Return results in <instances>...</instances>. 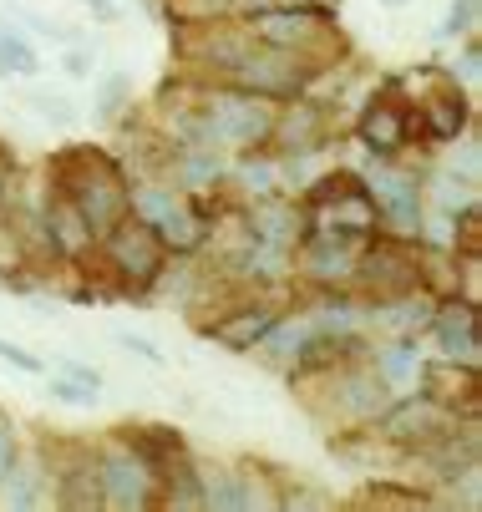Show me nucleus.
<instances>
[{
	"label": "nucleus",
	"instance_id": "nucleus-30",
	"mask_svg": "<svg viewBox=\"0 0 482 512\" xmlns=\"http://www.w3.org/2000/svg\"><path fill=\"white\" fill-rule=\"evenodd\" d=\"M61 71H66L72 82H92V77H97V56H92L87 46H66V51H61Z\"/></svg>",
	"mask_w": 482,
	"mask_h": 512
},
{
	"label": "nucleus",
	"instance_id": "nucleus-40",
	"mask_svg": "<svg viewBox=\"0 0 482 512\" xmlns=\"http://www.w3.org/2000/svg\"><path fill=\"white\" fill-rule=\"evenodd\" d=\"M381 6H386V11H406V6H411V0H381Z\"/></svg>",
	"mask_w": 482,
	"mask_h": 512
},
{
	"label": "nucleus",
	"instance_id": "nucleus-27",
	"mask_svg": "<svg viewBox=\"0 0 482 512\" xmlns=\"http://www.w3.org/2000/svg\"><path fill=\"white\" fill-rule=\"evenodd\" d=\"M46 396H56L61 406H82V411L102 401L97 391H87V386H82V381H72V376H51V381H46Z\"/></svg>",
	"mask_w": 482,
	"mask_h": 512
},
{
	"label": "nucleus",
	"instance_id": "nucleus-36",
	"mask_svg": "<svg viewBox=\"0 0 482 512\" xmlns=\"http://www.w3.org/2000/svg\"><path fill=\"white\" fill-rule=\"evenodd\" d=\"M477 66H482V51H477V41H467V51H462V82L467 87H477V77H482Z\"/></svg>",
	"mask_w": 482,
	"mask_h": 512
},
{
	"label": "nucleus",
	"instance_id": "nucleus-26",
	"mask_svg": "<svg viewBox=\"0 0 482 512\" xmlns=\"http://www.w3.org/2000/svg\"><path fill=\"white\" fill-rule=\"evenodd\" d=\"M127 102H132V77H127V71H107V77L97 82V117L112 122Z\"/></svg>",
	"mask_w": 482,
	"mask_h": 512
},
{
	"label": "nucleus",
	"instance_id": "nucleus-39",
	"mask_svg": "<svg viewBox=\"0 0 482 512\" xmlns=\"http://www.w3.org/2000/svg\"><path fill=\"white\" fill-rule=\"evenodd\" d=\"M6 193H11V163L0 158V203H6Z\"/></svg>",
	"mask_w": 482,
	"mask_h": 512
},
{
	"label": "nucleus",
	"instance_id": "nucleus-8",
	"mask_svg": "<svg viewBox=\"0 0 482 512\" xmlns=\"http://www.w3.org/2000/svg\"><path fill=\"white\" fill-rule=\"evenodd\" d=\"M320 31H325V16H315L310 6H285V11H259L254 16V41L280 46V51L310 46Z\"/></svg>",
	"mask_w": 482,
	"mask_h": 512
},
{
	"label": "nucleus",
	"instance_id": "nucleus-13",
	"mask_svg": "<svg viewBox=\"0 0 482 512\" xmlns=\"http://www.w3.org/2000/svg\"><path fill=\"white\" fill-rule=\"evenodd\" d=\"M391 401H396V396H391V386H386L376 371H356V376L340 381V406H346L351 416H361V421L386 416V406H391Z\"/></svg>",
	"mask_w": 482,
	"mask_h": 512
},
{
	"label": "nucleus",
	"instance_id": "nucleus-11",
	"mask_svg": "<svg viewBox=\"0 0 482 512\" xmlns=\"http://www.w3.org/2000/svg\"><path fill=\"white\" fill-rule=\"evenodd\" d=\"M432 330H437L447 360H462L467 371H477V315H472V305H437Z\"/></svg>",
	"mask_w": 482,
	"mask_h": 512
},
{
	"label": "nucleus",
	"instance_id": "nucleus-9",
	"mask_svg": "<svg viewBox=\"0 0 482 512\" xmlns=\"http://www.w3.org/2000/svg\"><path fill=\"white\" fill-rule=\"evenodd\" d=\"M366 239H346V234H310L305 244V274L320 284H346L356 274V254Z\"/></svg>",
	"mask_w": 482,
	"mask_h": 512
},
{
	"label": "nucleus",
	"instance_id": "nucleus-10",
	"mask_svg": "<svg viewBox=\"0 0 482 512\" xmlns=\"http://www.w3.org/2000/svg\"><path fill=\"white\" fill-rule=\"evenodd\" d=\"M249 239L264 244V249H280V254H285V249L300 239V208L280 203V193L259 198V203L249 208Z\"/></svg>",
	"mask_w": 482,
	"mask_h": 512
},
{
	"label": "nucleus",
	"instance_id": "nucleus-2",
	"mask_svg": "<svg viewBox=\"0 0 482 512\" xmlns=\"http://www.w3.org/2000/svg\"><path fill=\"white\" fill-rule=\"evenodd\" d=\"M229 77H234V87H244V92H254V97H295L305 82H310V66L295 56V51H280V46H264V41H239L234 46V56H229Z\"/></svg>",
	"mask_w": 482,
	"mask_h": 512
},
{
	"label": "nucleus",
	"instance_id": "nucleus-35",
	"mask_svg": "<svg viewBox=\"0 0 482 512\" xmlns=\"http://www.w3.org/2000/svg\"><path fill=\"white\" fill-rule=\"evenodd\" d=\"M82 6H87L92 21H102V26H112V21L122 16V0H82Z\"/></svg>",
	"mask_w": 482,
	"mask_h": 512
},
{
	"label": "nucleus",
	"instance_id": "nucleus-16",
	"mask_svg": "<svg viewBox=\"0 0 482 512\" xmlns=\"http://www.w3.org/2000/svg\"><path fill=\"white\" fill-rule=\"evenodd\" d=\"M376 376L391 386V396H401V391H417V386H422L427 365H422L417 345H391V350L376 355Z\"/></svg>",
	"mask_w": 482,
	"mask_h": 512
},
{
	"label": "nucleus",
	"instance_id": "nucleus-25",
	"mask_svg": "<svg viewBox=\"0 0 482 512\" xmlns=\"http://www.w3.org/2000/svg\"><path fill=\"white\" fill-rule=\"evenodd\" d=\"M239 178L244 188H254V198H269V193H280V158H244L239 163Z\"/></svg>",
	"mask_w": 482,
	"mask_h": 512
},
{
	"label": "nucleus",
	"instance_id": "nucleus-29",
	"mask_svg": "<svg viewBox=\"0 0 482 512\" xmlns=\"http://www.w3.org/2000/svg\"><path fill=\"white\" fill-rule=\"evenodd\" d=\"M31 107H36V117H46V122H56V127H66L77 112H72V102H66L61 92H31Z\"/></svg>",
	"mask_w": 482,
	"mask_h": 512
},
{
	"label": "nucleus",
	"instance_id": "nucleus-21",
	"mask_svg": "<svg viewBox=\"0 0 482 512\" xmlns=\"http://www.w3.org/2000/svg\"><path fill=\"white\" fill-rule=\"evenodd\" d=\"M51 502H61V507H102V477H97V462H82V467L66 472Z\"/></svg>",
	"mask_w": 482,
	"mask_h": 512
},
{
	"label": "nucleus",
	"instance_id": "nucleus-19",
	"mask_svg": "<svg viewBox=\"0 0 482 512\" xmlns=\"http://www.w3.org/2000/svg\"><path fill=\"white\" fill-rule=\"evenodd\" d=\"M158 239H163V249H173V254H193L198 244H203V218L188 208V203H178V208H168L163 218H158Z\"/></svg>",
	"mask_w": 482,
	"mask_h": 512
},
{
	"label": "nucleus",
	"instance_id": "nucleus-23",
	"mask_svg": "<svg viewBox=\"0 0 482 512\" xmlns=\"http://www.w3.org/2000/svg\"><path fill=\"white\" fill-rule=\"evenodd\" d=\"M422 122H427V132H432V137H447V142H452V137L467 127V102H462L457 92H442V97H432V102H427Z\"/></svg>",
	"mask_w": 482,
	"mask_h": 512
},
{
	"label": "nucleus",
	"instance_id": "nucleus-15",
	"mask_svg": "<svg viewBox=\"0 0 482 512\" xmlns=\"http://www.w3.org/2000/svg\"><path fill=\"white\" fill-rule=\"evenodd\" d=\"M198 477H203V507L244 512V507H259V502H264V497L249 487L244 472H203V467H198Z\"/></svg>",
	"mask_w": 482,
	"mask_h": 512
},
{
	"label": "nucleus",
	"instance_id": "nucleus-34",
	"mask_svg": "<svg viewBox=\"0 0 482 512\" xmlns=\"http://www.w3.org/2000/svg\"><path fill=\"white\" fill-rule=\"evenodd\" d=\"M61 376H72V381H82L87 391H97V396H102V371H97V365H82V360H61Z\"/></svg>",
	"mask_w": 482,
	"mask_h": 512
},
{
	"label": "nucleus",
	"instance_id": "nucleus-20",
	"mask_svg": "<svg viewBox=\"0 0 482 512\" xmlns=\"http://www.w3.org/2000/svg\"><path fill=\"white\" fill-rule=\"evenodd\" d=\"M41 482H46L41 467L16 457V467L0 477V507H41V502H51V497L41 492Z\"/></svg>",
	"mask_w": 482,
	"mask_h": 512
},
{
	"label": "nucleus",
	"instance_id": "nucleus-38",
	"mask_svg": "<svg viewBox=\"0 0 482 512\" xmlns=\"http://www.w3.org/2000/svg\"><path fill=\"white\" fill-rule=\"evenodd\" d=\"M330 497H320V492H295V497H285V507H325Z\"/></svg>",
	"mask_w": 482,
	"mask_h": 512
},
{
	"label": "nucleus",
	"instance_id": "nucleus-4",
	"mask_svg": "<svg viewBox=\"0 0 482 512\" xmlns=\"http://www.w3.org/2000/svg\"><path fill=\"white\" fill-rule=\"evenodd\" d=\"M97 477H102V507H117V512H132V507H153L158 492V472L148 457H137L132 447H112L97 457Z\"/></svg>",
	"mask_w": 482,
	"mask_h": 512
},
{
	"label": "nucleus",
	"instance_id": "nucleus-14",
	"mask_svg": "<svg viewBox=\"0 0 482 512\" xmlns=\"http://www.w3.org/2000/svg\"><path fill=\"white\" fill-rule=\"evenodd\" d=\"M432 310H437V300H432V295H417V289H406V295H391L371 320H376V325H386L391 335H417L422 325H432Z\"/></svg>",
	"mask_w": 482,
	"mask_h": 512
},
{
	"label": "nucleus",
	"instance_id": "nucleus-24",
	"mask_svg": "<svg viewBox=\"0 0 482 512\" xmlns=\"http://www.w3.org/2000/svg\"><path fill=\"white\" fill-rule=\"evenodd\" d=\"M432 203H437L442 213H462V208H472L477 198H472V183L457 178V168H452V173H437V178H432Z\"/></svg>",
	"mask_w": 482,
	"mask_h": 512
},
{
	"label": "nucleus",
	"instance_id": "nucleus-33",
	"mask_svg": "<svg viewBox=\"0 0 482 512\" xmlns=\"http://www.w3.org/2000/svg\"><path fill=\"white\" fill-rule=\"evenodd\" d=\"M16 457H21V442H16V426L0 416V477H6L11 467H16Z\"/></svg>",
	"mask_w": 482,
	"mask_h": 512
},
{
	"label": "nucleus",
	"instance_id": "nucleus-17",
	"mask_svg": "<svg viewBox=\"0 0 482 512\" xmlns=\"http://www.w3.org/2000/svg\"><path fill=\"white\" fill-rule=\"evenodd\" d=\"M46 239H51V249H61V254H77V249L92 239L87 218L77 213L72 198H56V203L46 208Z\"/></svg>",
	"mask_w": 482,
	"mask_h": 512
},
{
	"label": "nucleus",
	"instance_id": "nucleus-18",
	"mask_svg": "<svg viewBox=\"0 0 482 512\" xmlns=\"http://www.w3.org/2000/svg\"><path fill=\"white\" fill-rule=\"evenodd\" d=\"M361 137L371 142L381 158H391L401 142H406V117H401L391 102H371V112L361 117Z\"/></svg>",
	"mask_w": 482,
	"mask_h": 512
},
{
	"label": "nucleus",
	"instance_id": "nucleus-31",
	"mask_svg": "<svg viewBox=\"0 0 482 512\" xmlns=\"http://www.w3.org/2000/svg\"><path fill=\"white\" fill-rule=\"evenodd\" d=\"M117 345H122V350H132L137 360H148V365H168V355H163V350H158V345H153L148 335H132V330H117Z\"/></svg>",
	"mask_w": 482,
	"mask_h": 512
},
{
	"label": "nucleus",
	"instance_id": "nucleus-28",
	"mask_svg": "<svg viewBox=\"0 0 482 512\" xmlns=\"http://www.w3.org/2000/svg\"><path fill=\"white\" fill-rule=\"evenodd\" d=\"M477 11H482V0H452V11L442 21V36L457 41V36H472L477 31Z\"/></svg>",
	"mask_w": 482,
	"mask_h": 512
},
{
	"label": "nucleus",
	"instance_id": "nucleus-32",
	"mask_svg": "<svg viewBox=\"0 0 482 512\" xmlns=\"http://www.w3.org/2000/svg\"><path fill=\"white\" fill-rule=\"evenodd\" d=\"M0 360L16 365V371H26V376H41V371H46L41 355H31V350H26V345H16V340H0Z\"/></svg>",
	"mask_w": 482,
	"mask_h": 512
},
{
	"label": "nucleus",
	"instance_id": "nucleus-37",
	"mask_svg": "<svg viewBox=\"0 0 482 512\" xmlns=\"http://www.w3.org/2000/svg\"><path fill=\"white\" fill-rule=\"evenodd\" d=\"M11 16H16V21H26L36 36H56V26H51V21H41L36 11H21V6H11Z\"/></svg>",
	"mask_w": 482,
	"mask_h": 512
},
{
	"label": "nucleus",
	"instance_id": "nucleus-5",
	"mask_svg": "<svg viewBox=\"0 0 482 512\" xmlns=\"http://www.w3.org/2000/svg\"><path fill=\"white\" fill-rule=\"evenodd\" d=\"M107 249H112V264H117V274L127 279V284H137V289H148L158 274H163V239H158V229L153 224H143V218H122V224H112L107 229Z\"/></svg>",
	"mask_w": 482,
	"mask_h": 512
},
{
	"label": "nucleus",
	"instance_id": "nucleus-6",
	"mask_svg": "<svg viewBox=\"0 0 482 512\" xmlns=\"http://www.w3.org/2000/svg\"><path fill=\"white\" fill-rule=\"evenodd\" d=\"M366 193H371V203H376V218L396 234V239H422V193H417V183H411L406 173H396V168H376L371 178H366Z\"/></svg>",
	"mask_w": 482,
	"mask_h": 512
},
{
	"label": "nucleus",
	"instance_id": "nucleus-7",
	"mask_svg": "<svg viewBox=\"0 0 482 512\" xmlns=\"http://www.w3.org/2000/svg\"><path fill=\"white\" fill-rule=\"evenodd\" d=\"M351 279L371 284L381 300H391V295H406V289H417V259H411L406 239H386V244H376V249L361 244V254H356V274H351Z\"/></svg>",
	"mask_w": 482,
	"mask_h": 512
},
{
	"label": "nucleus",
	"instance_id": "nucleus-1",
	"mask_svg": "<svg viewBox=\"0 0 482 512\" xmlns=\"http://www.w3.org/2000/svg\"><path fill=\"white\" fill-rule=\"evenodd\" d=\"M56 183H61V198L77 203V213L87 218L92 234H107L112 224L127 218V183H122L117 163L102 158L97 148H77L56 168Z\"/></svg>",
	"mask_w": 482,
	"mask_h": 512
},
{
	"label": "nucleus",
	"instance_id": "nucleus-12",
	"mask_svg": "<svg viewBox=\"0 0 482 512\" xmlns=\"http://www.w3.org/2000/svg\"><path fill=\"white\" fill-rule=\"evenodd\" d=\"M280 320L269 305H249V310H234V315H224L219 325H209V335L224 345V350H254L264 335H269V325Z\"/></svg>",
	"mask_w": 482,
	"mask_h": 512
},
{
	"label": "nucleus",
	"instance_id": "nucleus-22",
	"mask_svg": "<svg viewBox=\"0 0 482 512\" xmlns=\"http://www.w3.org/2000/svg\"><path fill=\"white\" fill-rule=\"evenodd\" d=\"M36 71H41V51L21 31L0 26V77H36Z\"/></svg>",
	"mask_w": 482,
	"mask_h": 512
},
{
	"label": "nucleus",
	"instance_id": "nucleus-3",
	"mask_svg": "<svg viewBox=\"0 0 482 512\" xmlns=\"http://www.w3.org/2000/svg\"><path fill=\"white\" fill-rule=\"evenodd\" d=\"M203 127H209V148H254V142L274 137V107L269 97L229 87L203 107Z\"/></svg>",
	"mask_w": 482,
	"mask_h": 512
}]
</instances>
